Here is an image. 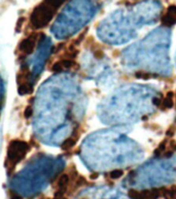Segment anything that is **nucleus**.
Wrapping results in <instances>:
<instances>
[{
	"instance_id": "1",
	"label": "nucleus",
	"mask_w": 176,
	"mask_h": 199,
	"mask_svg": "<svg viewBox=\"0 0 176 199\" xmlns=\"http://www.w3.org/2000/svg\"><path fill=\"white\" fill-rule=\"evenodd\" d=\"M28 150V145L23 141L14 140L10 143L7 149V164H6L8 173H12L15 165L25 158Z\"/></svg>"
},
{
	"instance_id": "2",
	"label": "nucleus",
	"mask_w": 176,
	"mask_h": 199,
	"mask_svg": "<svg viewBox=\"0 0 176 199\" xmlns=\"http://www.w3.org/2000/svg\"><path fill=\"white\" fill-rule=\"evenodd\" d=\"M56 12H57V9H55L54 7L50 6L48 3H45L43 1L41 4L37 5L32 12V13H31L30 15L31 24H32V26L35 29L44 28L52 21Z\"/></svg>"
},
{
	"instance_id": "3",
	"label": "nucleus",
	"mask_w": 176,
	"mask_h": 199,
	"mask_svg": "<svg viewBox=\"0 0 176 199\" xmlns=\"http://www.w3.org/2000/svg\"><path fill=\"white\" fill-rule=\"evenodd\" d=\"M50 46H51V41L48 37L44 36V34H42V40L39 41V46H38V52H37L36 57L33 59V65L34 68L32 69L31 74L34 76L35 78L37 77V75H39V73L42 71V68L44 66V63L46 61V57H48V51H50Z\"/></svg>"
},
{
	"instance_id": "4",
	"label": "nucleus",
	"mask_w": 176,
	"mask_h": 199,
	"mask_svg": "<svg viewBox=\"0 0 176 199\" xmlns=\"http://www.w3.org/2000/svg\"><path fill=\"white\" fill-rule=\"evenodd\" d=\"M35 35H31L24 40H22L19 45V50L24 53V55H30L33 52V48L35 45Z\"/></svg>"
},
{
	"instance_id": "5",
	"label": "nucleus",
	"mask_w": 176,
	"mask_h": 199,
	"mask_svg": "<svg viewBox=\"0 0 176 199\" xmlns=\"http://www.w3.org/2000/svg\"><path fill=\"white\" fill-rule=\"evenodd\" d=\"M174 97L175 93L173 91H168L165 97V99L162 101V105L161 107L164 109H172L174 107L175 103H174Z\"/></svg>"
},
{
	"instance_id": "6",
	"label": "nucleus",
	"mask_w": 176,
	"mask_h": 199,
	"mask_svg": "<svg viewBox=\"0 0 176 199\" xmlns=\"http://www.w3.org/2000/svg\"><path fill=\"white\" fill-rule=\"evenodd\" d=\"M77 138H78V135L76 136V135H75V133H74V135H73L72 137L66 138V140L64 141V142L62 143V145H61L62 150H64V151H68V150H71L73 148V147L75 146V144H76Z\"/></svg>"
},
{
	"instance_id": "7",
	"label": "nucleus",
	"mask_w": 176,
	"mask_h": 199,
	"mask_svg": "<svg viewBox=\"0 0 176 199\" xmlns=\"http://www.w3.org/2000/svg\"><path fill=\"white\" fill-rule=\"evenodd\" d=\"M161 191H162V196L165 199H176V186L175 185L171 186V188L162 187Z\"/></svg>"
},
{
	"instance_id": "8",
	"label": "nucleus",
	"mask_w": 176,
	"mask_h": 199,
	"mask_svg": "<svg viewBox=\"0 0 176 199\" xmlns=\"http://www.w3.org/2000/svg\"><path fill=\"white\" fill-rule=\"evenodd\" d=\"M161 23L162 25L166 27H172L176 24V15H173L171 13L166 12L164 15L161 17Z\"/></svg>"
},
{
	"instance_id": "9",
	"label": "nucleus",
	"mask_w": 176,
	"mask_h": 199,
	"mask_svg": "<svg viewBox=\"0 0 176 199\" xmlns=\"http://www.w3.org/2000/svg\"><path fill=\"white\" fill-rule=\"evenodd\" d=\"M168 138H164V140L162 141L161 143H160L159 145H158V147L155 149V151H153V154H155V156H157V157H160V156H162L163 154H164V152L167 150V145H168Z\"/></svg>"
},
{
	"instance_id": "10",
	"label": "nucleus",
	"mask_w": 176,
	"mask_h": 199,
	"mask_svg": "<svg viewBox=\"0 0 176 199\" xmlns=\"http://www.w3.org/2000/svg\"><path fill=\"white\" fill-rule=\"evenodd\" d=\"M33 90V83H23L20 84L19 87H18V91H19V95H29L31 93Z\"/></svg>"
},
{
	"instance_id": "11",
	"label": "nucleus",
	"mask_w": 176,
	"mask_h": 199,
	"mask_svg": "<svg viewBox=\"0 0 176 199\" xmlns=\"http://www.w3.org/2000/svg\"><path fill=\"white\" fill-rule=\"evenodd\" d=\"M62 66H63V69H71L73 67H78V65H76V63L74 62V60H67V59H63L61 60Z\"/></svg>"
},
{
	"instance_id": "12",
	"label": "nucleus",
	"mask_w": 176,
	"mask_h": 199,
	"mask_svg": "<svg viewBox=\"0 0 176 199\" xmlns=\"http://www.w3.org/2000/svg\"><path fill=\"white\" fill-rule=\"evenodd\" d=\"M65 1L66 0H44L45 3H48L50 6L54 7L55 9H58V8H59Z\"/></svg>"
},
{
	"instance_id": "13",
	"label": "nucleus",
	"mask_w": 176,
	"mask_h": 199,
	"mask_svg": "<svg viewBox=\"0 0 176 199\" xmlns=\"http://www.w3.org/2000/svg\"><path fill=\"white\" fill-rule=\"evenodd\" d=\"M135 77L138 78V79L148 80L153 77V75H151L150 73L144 72V71H137V72H135Z\"/></svg>"
},
{
	"instance_id": "14",
	"label": "nucleus",
	"mask_w": 176,
	"mask_h": 199,
	"mask_svg": "<svg viewBox=\"0 0 176 199\" xmlns=\"http://www.w3.org/2000/svg\"><path fill=\"white\" fill-rule=\"evenodd\" d=\"M122 176H124V171L122 169H114V171L109 173V178L111 180H117V179L122 178Z\"/></svg>"
},
{
	"instance_id": "15",
	"label": "nucleus",
	"mask_w": 176,
	"mask_h": 199,
	"mask_svg": "<svg viewBox=\"0 0 176 199\" xmlns=\"http://www.w3.org/2000/svg\"><path fill=\"white\" fill-rule=\"evenodd\" d=\"M128 196L131 199H141V193L136 189H130L128 191Z\"/></svg>"
},
{
	"instance_id": "16",
	"label": "nucleus",
	"mask_w": 176,
	"mask_h": 199,
	"mask_svg": "<svg viewBox=\"0 0 176 199\" xmlns=\"http://www.w3.org/2000/svg\"><path fill=\"white\" fill-rule=\"evenodd\" d=\"M176 133V126L175 125H170L168 129L166 130V137L167 138H172Z\"/></svg>"
},
{
	"instance_id": "17",
	"label": "nucleus",
	"mask_w": 176,
	"mask_h": 199,
	"mask_svg": "<svg viewBox=\"0 0 176 199\" xmlns=\"http://www.w3.org/2000/svg\"><path fill=\"white\" fill-rule=\"evenodd\" d=\"M167 150L171 152H176V141L175 140H169L168 145H167Z\"/></svg>"
},
{
	"instance_id": "18",
	"label": "nucleus",
	"mask_w": 176,
	"mask_h": 199,
	"mask_svg": "<svg viewBox=\"0 0 176 199\" xmlns=\"http://www.w3.org/2000/svg\"><path fill=\"white\" fill-rule=\"evenodd\" d=\"M3 100H4V85L1 77H0V108H1L2 104H3Z\"/></svg>"
},
{
	"instance_id": "19",
	"label": "nucleus",
	"mask_w": 176,
	"mask_h": 199,
	"mask_svg": "<svg viewBox=\"0 0 176 199\" xmlns=\"http://www.w3.org/2000/svg\"><path fill=\"white\" fill-rule=\"evenodd\" d=\"M52 70L54 71V72H61V71H63V66H62V63L61 61L59 62H56L54 65H53L52 67Z\"/></svg>"
},
{
	"instance_id": "20",
	"label": "nucleus",
	"mask_w": 176,
	"mask_h": 199,
	"mask_svg": "<svg viewBox=\"0 0 176 199\" xmlns=\"http://www.w3.org/2000/svg\"><path fill=\"white\" fill-rule=\"evenodd\" d=\"M24 22H25V19H24V17H20V19L18 20L17 25H15V31H17V32H20V31H21L22 27L24 25Z\"/></svg>"
},
{
	"instance_id": "21",
	"label": "nucleus",
	"mask_w": 176,
	"mask_h": 199,
	"mask_svg": "<svg viewBox=\"0 0 176 199\" xmlns=\"http://www.w3.org/2000/svg\"><path fill=\"white\" fill-rule=\"evenodd\" d=\"M93 55H94V57L97 60H100L104 57V52H103V50H94V51H93Z\"/></svg>"
},
{
	"instance_id": "22",
	"label": "nucleus",
	"mask_w": 176,
	"mask_h": 199,
	"mask_svg": "<svg viewBox=\"0 0 176 199\" xmlns=\"http://www.w3.org/2000/svg\"><path fill=\"white\" fill-rule=\"evenodd\" d=\"M33 115V109L31 108V107H27V108L25 109V111H24V116H25V118H31Z\"/></svg>"
},
{
	"instance_id": "23",
	"label": "nucleus",
	"mask_w": 176,
	"mask_h": 199,
	"mask_svg": "<svg viewBox=\"0 0 176 199\" xmlns=\"http://www.w3.org/2000/svg\"><path fill=\"white\" fill-rule=\"evenodd\" d=\"M167 12L168 13H171V15H176V5H170L168 8H167Z\"/></svg>"
},
{
	"instance_id": "24",
	"label": "nucleus",
	"mask_w": 176,
	"mask_h": 199,
	"mask_svg": "<svg viewBox=\"0 0 176 199\" xmlns=\"http://www.w3.org/2000/svg\"><path fill=\"white\" fill-rule=\"evenodd\" d=\"M162 101H163V100L159 99V98H155V99H153V103L155 105V106L160 107V106H161V105H162Z\"/></svg>"
},
{
	"instance_id": "25",
	"label": "nucleus",
	"mask_w": 176,
	"mask_h": 199,
	"mask_svg": "<svg viewBox=\"0 0 176 199\" xmlns=\"http://www.w3.org/2000/svg\"><path fill=\"white\" fill-rule=\"evenodd\" d=\"M98 176H99V173H94L91 174L90 178H91V180H96V179H98Z\"/></svg>"
},
{
	"instance_id": "26",
	"label": "nucleus",
	"mask_w": 176,
	"mask_h": 199,
	"mask_svg": "<svg viewBox=\"0 0 176 199\" xmlns=\"http://www.w3.org/2000/svg\"><path fill=\"white\" fill-rule=\"evenodd\" d=\"M150 129H153V130H157V129H159V126H158L157 124H151V126L149 127Z\"/></svg>"
},
{
	"instance_id": "27",
	"label": "nucleus",
	"mask_w": 176,
	"mask_h": 199,
	"mask_svg": "<svg viewBox=\"0 0 176 199\" xmlns=\"http://www.w3.org/2000/svg\"><path fill=\"white\" fill-rule=\"evenodd\" d=\"M10 199H23V198L20 197V196H18V195H15V194H12V195H10Z\"/></svg>"
},
{
	"instance_id": "28",
	"label": "nucleus",
	"mask_w": 176,
	"mask_h": 199,
	"mask_svg": "<svg viewBox=\"0 0 176 199\" xmlns=\"http://www.w3.org/2000/svg\"><path fill=\"white\" fill-rule=\"evenodd\" d=\"M54 199H67V198H65L64 196H60V197H55Z\"/></svg>"
},
{
	"instance_id": "29",
	"label": "nucleus",
	"mask_w": 176,
	"mask_h": 199,
	"mask_svg": "<svg viewBox=\"0 0 176 199\" xmlns=\"http://www.w3.org/2000/svg\"><path fill=\"white\" fill-rule=\"evenodd\" d=\"M175 98H176V91H175ZM175 107H176V103H175Z\"/></svg>"
}]
</instances>
